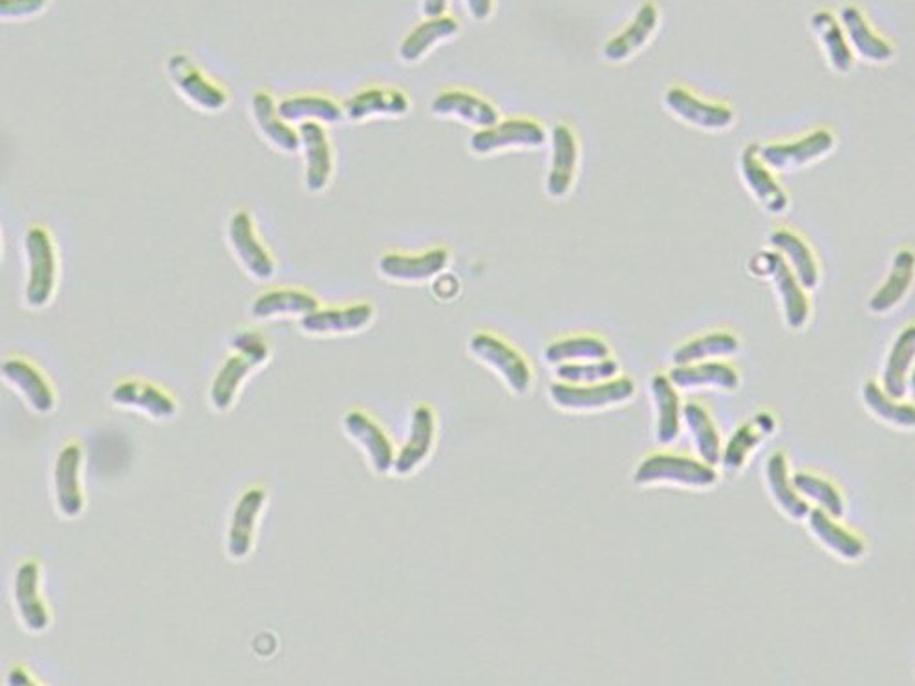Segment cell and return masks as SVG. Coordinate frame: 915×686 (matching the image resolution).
I'll return each instance as SVG.
<instances>
[{
  "instance_id": "cell-1",
  "label": "cell",
  "mask_w": 915,
  "mask_h": 686,
  "mask_svg": "<svg viewBox=\"0 0 915 686\" xmlns=\"http://www.w3.org/2000/svg\"><path fill=\"white\" fill-rule=\"evenodd\" d=\"M231 345L238 354L224 362L211 387V401L218 410L230 409L241 382L270 356L266 342L255 331H242Z\"/></svg>"
},
{
  "instance_id": "cell-2",
  "label": "cell",
  "mask_w": 915,
  "mask_h": 686,
  "mask_svg": "<svg viewBox=\"0 0 915 686\" xmlns=\"http://www.w3.org/2000/svg\"><path fill=\"white\" fill-rule=\"evenodd\" d=\"M716 471L709 463L692 460V458L674 457V454H655L641 461L638 471L633 474V482L638 485H683V488L703 489L716 483Z\"/></svg>"
},
{
  "instance_id": "cell-3",
  "label": "cell",
  "mask_w": 915,
  "mask_h": 686,
  "mask_svg": "<svg viewBox=\"0 0 915 686\" xmlns=\"http://www.w3.org/2000/svg\"><path fill=\"white\" fill-rule=\"evenodd\" d=\"M636 387L632 379L616 378L596 385H568L555 382L549 388V398L559 409L565 410H599L627 403L632 399Z\"/></svg>"
},
{
  "instance_id": "cell-4",
  "label": "cell",
  "mask_w": 915,
  "mask_h": 686,
  "mask_svg": "<svg viewBox=\"0 0 915 686\" xmlns=\"http://www.w3.org/2000/svg\"><path fill=\"white\" fill-rule=\"evenodd\" d=\"M28 257L27 300L32 308H42L52 299L58 277V260L52 236L42 227H32L24 238Z\"/></svg>"
},
{
  "instance_id": "cell-5",
  "label": "cell",
  "mask_w": 915,
  "mask_h": 686,
  "mask_svg": "<svg viewBox=\"0 0 915 686\" xmlns=\"http://www.w3.org/2000/svg\"><path fill=\"white\" fill-rule=\"evenodd\" d=\"M749 267H751L754 275L773 278L774 288L779 291L780 300L784 306L787 325L793 330H801L802 326L805 325V320H807V315H810V306H807V299H805V295L802 294L801 286H799L801 284L799 278H796L795 273L791 272V267L785 264L782 255L769 252L760 253V255L753 257Z\"/></svg>"
},
{
  "instance_id": "cell-6",
  "label": "cell",
  "mask_w": 915,
  "mask_h": 686,
  "mask_svg": "<svg viewBox=\"0 0 915 686\" xmlns=\"http://www.w3.org/2000/svg\"><path fill=\"white\" fill-rule=\"evenodd\" d=\"M469 350L487 367L492 368L506 381L512 392L523 396L531 387V368L508 342L489 334H476L469 341Z\"/></svg>"
},
{
  "instance_id": "cell-7",
  "label": "cell",
  "mask_w": 915,
  "mask_h": 686,
  "mask_svg": "<svg viewBox=\"0 0 915 686\" xmlns=\"http://www.w3.org/2000/svg\"><path fill=\"white\" fill-rule=\"evenodd\" d=\"M167 72L180 94L185 95L200 109L216 112L227 105L224 90L211 83L185 53H174L173 58L169 59Z\"/></svg>"
},
{
  "instance_id": "cell-8",
  "label": "cell",
  "mask_w": 915,
  "mask_h": 686,
  "mask_svg": "<svg viewBox=\"0 0 915 686\" xmlns=\"http://www.w3.org/2000/svg\"><path fill=\"white\" fill-rule=\"evenodd\" d=\"M545 143V129L531 120L504 121L471 136V149L476 154L497 153L512 147H542Z\"/></svg>"
},
{
  "instance_id": "cell-9",
  "label": "cell",
  "mask_w": 915,
  "mask_h": 686,
  "mask_svg": "<svg viewBox=\"0 0 915 686\" xmlns=\"http://www.w3.org/2000/svg\"><path fill=\"white\" fill-rule=\"evenodd\" d=\"M835 145L832 132L815 131L793 143H774L760 149V160L776 171H791L805 163L815 162Z\"/></svg>"
},
{
  "instance_id": "cell-10",
  "label": "cell",
  "mask_w": 915,
  "mask_h": 686,
  "mask_svg": "<svg viewBox=\"0 0 915 686\" xmlns=\"http://www.w3.org/2000/svg\"><path fill=\"white\" fill-rule=\"evenodd\" d=\"M231 246L235 249L236 257L244 264L247 272L258 280H267L275 275V263L272 255L262 246L253 226L252 216L246 211H238L230 224Z\"/></svg>"
},
{
  "instance_id": "cell-11",
  "label": "cell",
  "mask_w": 915,
  "mask_h": 686,
  "mask_svg": "<svg viewBox=\"0 0 915 686\" xmlns=\"http://www.w3.org/2000/svg\"><path fill=\"white\" fill-rule=\"evenodd\" d=\"M298 134L306 157V187L309 193H321L326 190L334 171L328 136L317 121H303Z\"/></svg>"
},
{
  "instance_id": "cell-12",
  "label": "cell",
  "mask_w": 915,
  "mask_h": 686,
  "mask_svg": "<svg viewBox=\"0 0 915 686\" xmlns=\"http://www.w3.org/2000/svg\"><path fill=\"white\" fill-rule=\"evenodd\" d=\"M664 103L678 117L705 131H723L734 121V114L729 106L701 101L689 90L680 89V86L667 92Z\"/></svg>"
},
{
  "instance_id": "cell-13",
  "label": "cell",
  "mask_w": 915,
  "mask_h": 686,
  "mask_svg": "<svg viewBox=\"0 0 915 686\" xmlns=\"http://www.w3.org/2000/svg\"><path fill=\"white\" fill-rule=\"evenodd\" d=\"M435 412L429 407H424V405L416 407L413 412V420H410L407 443L394 461V471L398 472L399 477H407L410 472L416 471L429 457L433 443H435Z\"/></svg>"
},
{
  "instance_id": "cell-14",
  "label": "cell",
  "mask_w": 915,
  "mask_h": 686,
  "mask_svg": "<svg viewBox=\"0 0 915 686\" xmlns=\"http://www.w3.org/2000/svg\"><path fill=\"white\" fill-rule=\"evenodd\" d=\"M449 263V253L445 249H433L424 255H385L379 260V272L383 277L401 280V283H419L444 272Z\"/></svg>"
},
{
  "instance_id": "cell-15",
  "label": "cell",
  "mask_w": 915,
  "mask_h": 686,
  "mask_svg": "<svg viewBox=\"0 0 915 686\" xmlns=\"http://www.w3.org/2000/svg\"><path fill=\"white\" fill-rule=\"evenodd\" d=\"M742 173L749 190L753 191L760 204L771 215H782L787 209V194L782 191L773 176L765 168L764 162L760 160V151L756 145H749L742 153Z\"/></svg>"
},
{
  "instance_id": "cell-16",
  "label": "cell",
  "mask_w": 915,
  "mask_h": 686,
  "mask_svg": "<svg viewBox=\"0 0 915 686\" xmlns=\"http://www.w3.org/2000/svg\"><path fill=\"white\" fill-rule=\"evenodd\" d=\"M553 140V162L546 180V190L553 198H562L570 193L576 178L579 147L573 132L566 125H557L551 134Z\"/></svg>"
},
{
  "instance_id": "cell-17",
  "label": "cell",
  "mask_w": 915,
  "mask_h": 686,
  "mask_svg": "<svg viewBox=\"0 0 915 686\" xmlns=\"http://www.w3.org/2000/svg\"><path fill=\"white\" fill-rule=\"evenodd\" d=\"M430 111L436 115H453L458 120L467 121L476 126H495L498 123V112L489 101L481 100L480 95L461 90H449L436 95Z\"/></svg>"
},
{
  "instance_id": "cell-18",
  "label": "cell",
  "mask_w": 915,
  "mask_h": 686,
  "mask_svg": "<svg viewBox=\"0 0 915 686\" xmlns=\"http://www.w3.org/2000/svg\"><path fill=\"white\" fill-rule=\"evenodd\" d=\"M374 308L370 305H352L340 309H317L304 315L301 328L306 334H350L370 325Z\"/></svg>"
},
{
  "instance_id": "cell-19",
  "label": "cell",
  "mask_w": 915,
  "mask_h": 686,
  "mask_svg": "<svg viewBox=\"0 0 915 686\" xmlns=\"http://www.w3.org/2000/svg\"><path fill=\"white\" fill-rule=\"evenodd\" d=\"M658 8L652 2H644L633 17V21L628 24L627 30L616 35L612 41L607 42L604 58L612 61V63H619V61L630 58L647 44V41L652 38V33L658 30Z\"/></svg>"
},
{
  "instance_id": "cell-20",
  "label": "cell",
  "mask_w": 915,
  "mask_h": 686,
  "mask_svg": "<svg viewBox=\"0 0 915 686\" xmlns=\"http://www.w3.org/2000/svg\"><path fill=\"white\" fill-rule=\"evenodd\" d=\"M345 429L348 430V434L354 440L359 441L365 447L374 471L385 474V472L394 469L396 457H394L393 443L388 441L387 434L368 416L357 412V410L350 412L345 418Z\"/></svg>"
},
{
  "instance_id": "cell-21",
  "label": "cell",
  "mask_w": 915,
  "mask_h": 686,
  "mask_svg": "<svg viewBox=\"0 0 915 686\" xmlns=\"http://www.w3.org/2000/svg\"><path fill=\"white\" fill-rule=\"evenodd\" d=\"M81 449L67 446L59 452L55 463V493L59 511L64 516H78L83 511V493L79 488V469H81Z\"/></svg>"
},
{
  "instance_id": "cell-22",
  "label": "cell",
  "mask_w": 915,
  "mask_h": 686,
  "mask_svg": "<svg viewBox=\"0 0 915 686\" xmlns=\"http://www.w3.org/2000/svg\"><path fill=\"white\" fill-rule=\"evenodd\" d=\"M410 109L407 94L396 89H366L346 101V115L363 121L372 115H403Z\"/></svg>"
},
{
  "instance_id": "cell-23",
  "label": "cell",
  "mask_w": 915,
  "mask_h": 686,
  "mask_svg": "<svg viewBox=\"0 0 915 686\" xmlns=\"http://www.w3.org/2000/svg\"><path fill=\"white\" fill-rule=\"evenodd\" d=\"M16 603L28 628L33 632L47 628L50 617L39 595V567L35 562H24L17 570Z\"/></svg>"
},
{
  "instance_id": "cell-24",
  "label": "cell",
  "mask_w": 915,
  "mask_h": 686,
  "mask_svg": "<svg viewBox=\"0 0 915 686\" xmlns=\"http://www.w3.org/2000/svg\"><path fill=\"white\" fill-rule=\"evenodd\" d=\"M264 502H266V493L255 488L242 494L236 503L230 531V553L235 559H244L252 550L255 522Z\"/></svg>"
},
{
  "instance_id": "cell-25",
  "label": "cell",
  "mask_w": 915,
  "mask_h": 686,
  "mask_svg": "<svg viewBox=\"0 0 915 686\" xmlns=\"http://www.w3.org/2000/svg\"><path fill=\"white\" fill-rule=\"evenodd\" d=\"M652 398H654L655 410H658V424H655V438L659 443L670 446L678 440L681 427V401L675 392L674 382L667 376H655L650 382Z\"/></svg>"
},
{
  "instance_id": "cell-26",
  "label": "cell",
  "mask_w": 915,
  "mask_h": 686,
  "mask_svg": "<svg viewBox=\"0 0 915 686\" xmlns=\"http://www.w3.org/2000/svg\"><path fill=\"white\" fill-rule=\"evenodd\" d=\"M842 27L846 30L847 39L858 55L874 63H886L894 58V50L888 42L872 32L863 13L855 6H846L841 10Z\"/></svg>"
},
{
  "instance_id": "cell-27",
  "label": "cell",
  "mask_w": 915,
  "mask_h": 686,
  "mask_svg": "<svg viewBox=\"0 0 915 686\" xmlns=\"http://www.w3.org/2000/svg\"><path fill=\"white\" fill-rule=\"evenodd\" d=\"M112 399L114 403L123 405V407L145 410L146 414H151L152 418H173L176 414V403L173 398L149 382H121L112 390Z\"/></svg>"
},
{
  "instance_id": "cell-28",
  "label": "cell",
  "mask_w": 915,
  "mask_h": 686,
  "mask_svg": "<svg viewBox=\"0 0 915 686\" xmlns=\"http://www.w3.org/2000/svg\"><path fill=\"white\" fill-rule=\"evenodd\" d=\"M252 112L256 125L272 145L284 153H295L301 147V134L286 125V121L278 114V109H275V103L270 95L264 92L253 95Z\"/></svg>"
},
{
  "instance_id": "cell-29",
  "label": "cell",
  "mask_w": 915,
  "mask_h": 686,
  "mask_svg": "<svg viewBox=\"0 0 915 686\" xmlns=\"http://www.w3.org/2000/svg\"><path fill=\"white\" fill-rule=\"evenodd\" d=\"M2 376L4 379L16 385L24 398L30 401L37 412H50L53 409L52 388L48 385L47 379L42 378V373L32 367L30 362L22 361V359H10L2 365Z\"/></svg>"
},
{
  "instance_id": "cell-30",
  "label": "cell",
  "mask_w": 915,
  "mask_h": 686,
  "mask_svg": "<svg viewBox=\"0 0 915 686\" xmlns=\"http://www.w3.org/2000/svg\"><path fill=\"white\" fill-rule=\"evenodd\" d=\"M458 33V22L453 17H435L421 22L408 33L407 39L399 47V58L405 63H416L429 52L438 42L450 39Z\"/></svg>"
},
{
  "instance_id": "cell-31",
  "label": "cell",
  "mask_w": 915,
  "mask_h": 686,
  "mask_svg": "<svg viewBox=\"0 0 915 686\" xmlns=\"http://www.w3.org/2000/svg\"><path fill=\"white\" fill-rule=\"evenodd\" d=\"M670 381L675 388H722L732 390L738 387V373L729 365L723 362H703V365H685V367H674L669 373Z\"/></svg>"
},
{
  "instance_id": "cell-32",
  "label": "cell",
  "mask_w": 915,
  "mask_h": 686,
  "mask_svg": "<svg viewBox=\"0 0 915 686\" xmlns=\"http://www.w3.org/2000/svg\"><path fill=\"white\" fill-rule=\"evenodd\" d=\"M915 273V255L912 252L895 253L894 266L889 278L883 284V288L878 289L877 294L870 300V308L875 314H884L889 311L894 306L899 305L901 299L905 297L906 291L911 288L912 280H914Z\"/></svg>"
},
{
  "instance_id": "cell-33",
  "label": "cell",
  "mask_w": 915,
  "mask_h": 686,
  "mask_svg": "<svg viewBox=\"0 0 915 686\" xmlns=\"http://www.w3.org/2000/svg\"><path fill=\"white\" fill-rule=\"evenodd\" d=\"M319 309V300L298 289H275L261 295L253 303L252 314L256 319H270L275 315H309Z\"/></svg>"
},
{
  "instance_id": "cell-34",
  "label": "cell",
  "mask_w": 915,
  "mask_h": 686,
  "mask_svg": "<svg viewBox=\"0 0 915 686\" xmlns=\"http://www.w3.org/2000/svg\"><path fill=\"white\" fill-rule=\"evenodd\" d=\"M771 244L787 257L802 288L815 289L819 284V267L813 253L801 236L791 231H776L771 235Z\"/></svg>"
},
{
  "instance_id": "cell-35",
  "label": "cell",
  "mask_w": 915,
  "mask_h": 686,
  "mask_svg": "<svg viewBox=\"0 0 915 686\" xmlns=\"http://www.w3.org/2000/svg\"><path fill=\"white\" fill-rule=\"evenodd\" d=\"M915 357V326L906 328L894 348L889 351L886 368H884V388L889 398L901 399L906 393V373L911 370Z\"/></svg>"
},
{
  "instance_id": "cell-36",
  "label": "cell",
  "mask_w": 915,
  "mask_h": 686,
  "mask_svg": "<svg viewBox=\"0 0 915 686\" xmlns=\"http://www.w3.org/2000/svg\"><path fill=\"white\" fill-rule=\"evenodd\" d=\"M811 27H813L816 38L826 50L833 69L841 72V74H847L853 66V55L837 19L830 11H819V13L811 17Z\"/></svg>"
},
{
  "instance_id": "cell-37",
  "label": "cell",
  "mask_w": 915,
  "mask_h": 686,
  "mask_svg": "<svg viewBox=\"0 0 915 686\" xmlns=\"http://www.w3.org/2000/svg\"><path fill=\"white\" fill-rule=\"evenodd\" d=\"M683 420L691 432L701 460L709 465H716L718 461L722 460V443H720V436L712 423L711 416L706 414V410L701 405L689 403L683 409Z\"/></svg>"
},
{
  "instance_id": "cell-38",
  "label": "cell",
  "mask_w": 915,
  "mask_h": 686,
  "mask_svg": "<svg viewBox=\"0 0 915 686\" xmlns=\"http://www.w3.org/2000/svg\"><path fill=\"white\" fill-rule=\"evenodd\" d=\"M774 429L773 418L769 414H760L753 421L743 424L742 429H738L729 441L728 449L723 452V467L728 471H738L743 465V461L749 457V452L753 451L754 447L759 446L760 441L764 440L765 436L771 434Z\"/></svg>"
},
{
  "instance_id": "cell-39",
  "label": "cell",
  "mask_w": 915,
  "mask_h": 686,
  "mask_svg": "<svg viewBox=\"0 0 915 686\" xmlns=\"http://www.w3.org/2000/svg\"><path fill=\"white\" fill-rule=\"evenodd\" d=\"M767 483L774 500L791 519H804L810 514V505L793 491V483L787 480V463L782 452H776L767 461Z\"/></svg>"
},
{
  "instance_id": "cell-40",
  "label": "cell",
  "mask_w": 915,
  "mask_h": 686,
  "mask_svg": "<svg viewBox=\"0 0 915 686\" xmlns=\"http://www.w3.org/2000/svg\"><path fill=\"white\" fill-rule=\"evenodd\" d=\"M608 356H610V348H608L607 342L591 336L562 339V341L549 345L545 351V359L551 365L601 361V359H607Z\"/></svg>"
},
{
  "instance_id": "cell-41",
  "label": "cell",
  "mask_w": 915,
  "mask_h": 686,
  "mask_svg": "<svg viewBox=\"0 0 915 686\" xmlns=\"http://www.w3.org/2000/svg\"><path fill=\"white\" fill-rule=\"evenodd\" d=\"M277 109L284 121L309 120L337 123L343 117L340 106L321 95H295V98L284 100Z\"/></svg>"
},
{
  "instance_id": "cell-42",
  "label": "cell",
  "mask_w": 915,
  "mask_h": 686,
  "mask_svg": "<svg viewBox=\"0 0 915 686\" xmlns=\"http://www.w3.org/2000/svg\"><path fill=\"white\" fill-rule=\"evenodd\" d=\"M740 348L738 339L731 334H709V336L700 337L694 341H689L687 345L680 346L672 356L675 367H685V365H695V362L703 361V359H711V357L731 356Z\"/></svg>"
},
{
  "instance_id": "cell-43",
  "label": "cell",
  "mask_w": 915,
  "mask_h": 686,
  "mask_svg": "<svg viewBox=\"0 0 915 686\" xmlns=\"http://www.w3.org/2000/svg\"><path fill=\"white\" fill-rule=\"evenodd\" d=\"M810 525L813 533L838 555L844 556L847 561H855L864 553V545L861 540L855 539L853 534L833 524L832 519L827 516L821 509H813L810 511Z\"/></svg>"
},
{
  "instance_id": "cell-44",
  "label": "cell",
  "mask_w": 915,
  "mask_h": 686,
  "mask_svg": "<svg viewBox=\"0 0 915 686\" xmlns=\"http://www.w3.org/2000/svg\"><path fill=\"white\" fill-rule=\"evenodd\" d=\"M618 373V362L608 357L601 361L562 362L555 370L557 379L568 385H596V382L616 379Z\"/></svg>"
},
{
  "instance_id": "cell-45",
  "label": "cell",
  "mask_w": 915,
  "mask_h": 686,
  "mask_svg": "<svg viewBox=\"0 0 915 686\" xmlns=\"http://www.w3.org/2000/svg\"><path fill=\"white\" fill-rule=\"evenodd\" d=\"M863 396L868 409L884 421L899 424V427H915V407L894 403L874 382H868L864 387Z\"/></svg>"
},
{
  "instance_id": "cell-46",
  "label": "cell",
  "mask_w": 915,
  "mask_h": 686,
  "mask_svg": "<svg viewBox=\"0 0 915 686\" xmlns=\"http://www.w3.org/2000/svg\"><path fill=\"white\" fill-rule=\"evenodd\" d=\"M793 488L799 489L802 494L807 498H813L816 503H821L822 508L826 509L827 514H832L835 519H841L844 514V502H842L841 494L837 489L833 488L832 483L822 480V478L811 477V474H796L793 477Z\"/></svg>"
},
{
  "instance_id": "cell-47",
  "label": "cell",
  "mask_w": 915,
  "mask_h": 686,
  "mask_svg": "<svg viewBox=\"0 0 915 686\" xmlns=\"http://www.w3.org/2000/svg\"><path fill=\"white\" fill-rule=\"evenodd\" d=\"M48 0H0V17L4 21L30 19L47 10Z\"/></svg>"
},
{
  "instance_id": "cell-48",
  "label": "cell",
  "mask_w": 915,
  "mask_h": 686,
  "mask_svg": "<svg viewBox=\"0 0 915 686\" xmlns=\"http://www.w3.org/2000/svg\"><path fill=\"white\" fill-rule=\"evenodd\" d=\"M466 4L476 21H486L492 13V0H466Z\"/></svg>"
},
{
  "instance_id": "cell-49",
  "label": "cell",
  "mask_w": 915,
  "mask_h": 686,
  "mask_svg": "<svg viewBox=\"0 0 915 686\" xmlns=\"http://www.w3.org/2000/svg\"><path fill=\"white\" fill-rule=\"evenodd\" d=\"M447 10V0H424V13L429 19L441 17Z\"/></svg>"
},
{
  "instance_id": "cell-50",
  "label": "cell",
  "mask_w": 915,
  "mask_h": 686,
  "mask_svg": "<svg viewBox=\"0 0 915 686\" xmlns=\"http://www.w3.org/2000/svg\"><path fill=\"white\" fill-rule=\"evenodd\" d=\"M8 683L13 686L32 685V679L28 677L27 672L22 670V668H16V670L11 672Z\"/></svg>"
},
{
  "instance_id": "cell-51",
  "label": "cell",
  "mask_w": 915,
  "mask_h": 686,
  "mask_svg": "<svg viewBox=\"0 0 915 686\" xmlns=\"http://www.w3.org/2000/svg\"><path fill=\"white\" fill-rule=\"evenodd\" d=\"M911 388H912V393H914V398H915V368H914V372H912Z\"/></svg>"
}]
</instances>
